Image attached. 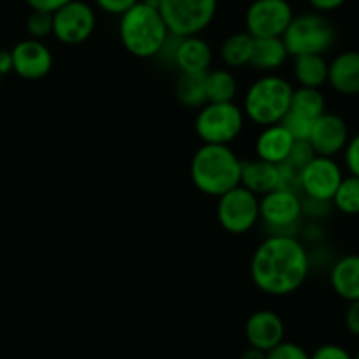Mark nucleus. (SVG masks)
Here are the masks:
<instances>
[{
	"label": "nucleus",
	"mask_w": 359,
	"mask_h": 359,
	"mask_svg": "<svg viewBox=\"0 0 359 359\" xmlns=\"http://www.w3.org/2000/svg\"><path fill=\"white\" fill-rule=\"evenodd\" d=\"M175 94L182 104L198 108L206 102V74L182 72L175 85Z\"/></svg>",
	"instance_id": "obj_24"
},
{
	"label": "nucleus",
	"mask_w": 359,
	"mask_h": 359,
	"mask_svg": "<svg viewBox=\"0 0 359 359\" xmlns=\"http://www.w3.org/2000/svg\"><path fill=\"white\" fill-rule=\"evenodd\" d=\"M313 157H316V151H313L312 144H310L309 140H294V143H292V148H291V154H289L287 161L285 162H291V164L296 165V168L303 169Z\"/></svg>",
	"instance_id": "obj_32"
},
{
	"label": "nucleus",
	"mask_w": 359,
	"mask_h": 359,
	"mask_svg": "<svg viewBox=\"0 0 359 359\" xmlns=\"http://www.w3.org/2000/svg\"><path fill=\"white\" fill-rule=\"evenodd\" d=\"M289 55H324L337 39L334 27L320 13L294 16L282 36Z\"/></svg>",
	"instance_id": "obj_5"
},
{
	"label": "nucleus",
	"mask_w": 359,
	"mask_h": 359,
	"mask_svg": "<svg viewBox=\"0 0 359 359\" xmlns=\"http://www.w3.org/2000/svg\"><path fill=\"white\" fill-rule=\"evenodd\" d=\"M13 71V53L11 51L0 50V76Z\"/></svg>",
	"instance_id": "obj_39"
},
{
	"label": "nucleus",
	"mask_w": 359,
	"mask_h": 359,
	"mask_svg": "<svg viewBox=\"0 0 359 359\" xmlns=\"http://www.w3.org/2000/svg\"><path fill=\"white\" fill-rule=\"evenodd\" d=\"M344 154L345 165H347V169L351 171V175L359 178V134H355V136H352L351 140H348Z\"/></svg>",
	"instance_id": "obj_34"
},
{
	"label": "nucleus",
	"mask_w": 359,
	"mask_h": 359,
	"mask_svg": "<svg viewBox=\"0 0 359 359\" xmlns=\"http://www.w3.org/2000/svg\"><path fill=\"white\" fill-rule=\"evenodd\" d=\"M280 123L289 130V134L294 140H309L313 127V120L306 118V116L299 115V113L292 111V109H289L287 115L282 118Z\"/></svg>",
	"instance_id": "obj_29"
},
{
	"label": "nucleus",
	"mask_w": 359,
	"mask_h": 359,
	"mask_svg": "<svg viewBox=\"0 0 359 359\" xmlns=\"http://www.w3.org/2000/svg\"><path fill=\"white\" fill-rule=\"evenodd\" d=\"M289 109L316 122L320 115L326 113V101H324V95L320 94L319 88L299 86L298 90L292 92V101Z\"/></svg>",
	"instance_id": "obj_26"
},
{
	"label": "nucleus",
	"mask_w": 359,
	"mask_h": 359,
	"mask_svg": "<svg viewBox=\"0 0 359 359\" xmlns=\"http://www.w3.org/2000/svg\"><path fill=\"white\" fill-rule=\"evenodd\" d=\"M289 51L285 48L282 37H266V39L254 41V51H252L250 65L257 71L273 72L284 65L287 60Z\"/></svg>",
	"instance_id": "obj_21"
},
{
	"label": "nucleus",
	"mask_w": 359,
	"mask_h": 359,
	"mask_svg": "<svg viewBox=\"0 0 359 359\" xmlns=\"http://www.w3.org/2000/svg\"><path fill=\"white\" fill-rule=\"evenodd\" d=\"M72 0H27V4L32 8V11H46L55 13Z\"/></svg>",
	"instance_id": "obj_37"
},
{
	"label": "nucleus",
	"mask_w": 359,
	"mask_h": 359,
	"mask_svg": "<svg viewBox=\"0 0 359 359\" xmlns=\"http://www.w3.org/2000/svg\"><path fill=\"white\" fill-rule=\"evenodd\" d=\"M345 326L348 333L359 338V299L348 303V309L345 312Z\"/></svg>",
	"instance_id": "obj_36"
},
{
	"label": "nucleus",
	"mask_w": 359,
	"mask_h": 359,
	"mask_svg": "<svg viewBox=\"0 0 359 359\" xmlns=\"http://www.w3.org/2000/svg\"><path fill=\"white\" fill-rule=\"evenodd\" d=\"M241 359H266V352L254 347H248L247 351L243 352V355H241Z\"/></svg>",
	"instance_id": "obj_40"
},
{
	"label": "nucleus",
	"mask_w": 359,
	"mask_h": 359,
	"mask_svg": "<svg viewBox=\"0 0 359 359\" xmlns=\"http://www.w3.org/2000/svg\"><path fill=\"white\" fill-rule=\"evenodd\" d=\"M217 219H219V224L227 233H247L261 219L257 196L252 194L250 191H247L241 185L231 189L229 192L219 198Z\"/></svg>",
	"instance_id": "obj_8"
},
{
	"label": "nucleus",
	"mask_w": 359,
	"mask_h": 359,
	"mask_svg": "<svg viewBox=\"0 0 359 359\" xmlns=\"http://www.w3.org/2000/svg\"><path fill=\"white\" fill-rule=\"evenodd\" d=\"M212 48L205 39L198 36L182 37L176 48L175 65L182 72L191 74H206L212 65Z\"/></svg>",
	"instance_id": "obj_16"
},
{
	"label": "nucleus",
	"mask_w": 359,
	"mask_h": 359,
	"mask_svg": "<svg viewBox=\"0 0 359 359\" xmlns=\"http://www.w3.org/2000/svg\"><path fill=\"white\" fill-rule=\"evenodd\" d=\"M310 257L302 243L291 234L266 238L250 261V277L257 289L269 296H289L305 284Z\"/></svg>",
	"instance_id": "obj_1"
},
{
	"label": "nucleus",
	"mask_w": 359,
	"mask_h": 359,
	"mask_svg": "<svg viewBox=\"0 0 359 359\" xmlns=\"http://www.w3.org/2000/svg\"><path fill=\"white\" fill-rule=\"evenodd\" d=\"M310 359H354L351 355V352L347 348H344L341 345L337 344H326L320 345L313 351V354H310Z\"/></svg>",
	"instance_id": "obj_33"
},
{
	"label": "nucleus",
	"mask_w": 359,
	"mask_h": 359,
	"mask_svg": "<svg viewBox=\"0 0 359 359\" xmlns=\"http://www.w3.org/2000/svg\"><path fill=\"white\" fill-rule=\"evenodd\" d=\"M341 180H344L341 169L333 158L316 155L302 169V192L309 199L331 203Z\"/></svg>",
	"instance_id": "obj_11"
},
{
	"label": "nucleus",
	"mask_w": 359,
	"mask_h": 359,
	"mask_svg": "<svg viewBox=\"0 0 359 359\" xmlns=\"http://www.w3.org/2000/svg\"><path fill=\"white\" fill-rule=\"evenodd\" d=\"M292 143H294V137L289 134V130L282 123H275V126L264 127V130L259 134L255 141V154L261 161L278 165L287 161Z\"/></svg>",
	"instance_id": "obj_17"
},
{
	"label": "nucleus",
	"mask_w": 359,
	"mask_h": 359,
	"mask_svg": "<svg viewBox=\"0 0 359 359\" xmlns=\"http://www.w3.org/2000/svg\"><path fill=\"white\" fill-rule=\"evenodd\" d=\"M240 185L255 196L275 191L278 189V165L261 158L241 162Z\"/></svg>",
	"instance_id": "obj_19"
},
{
	"label": "nucleus",
	"mask_w": 359,
	"mask_h": 359,
	"mask_svg": "<svg viewBox=\"0 0 359 359\" xmlns=\"http://www.w3.org/2000/svg\"><path fill=\"white\" fill-rule=\"evenodd\" d=\"M292 18L294 15L287 0H254L245 15V27L254 39L282 37Z\"/></svg>",
	"instance_id": "obj_9"
},
{
	"label": "nucleus",
	"mask_w": 359,
	"mask_h": 359,
	"mask_svg": "<svg viewBox=\"0 0 359 359\" xmlns=\"http://www.w3.org/2000/svg\"><path fill=\"white\" fill-rule=\"evenodd\" d=\"M241 161L227 144H203L191 162V178L203 194L220 198L240 185Z\"/></svg>",
	"instance_id": "obj_2"
},
{
	"label": "nucleus",
	"mask_w": 359,
	"mask_h": 359,
	"mask_svg": "<svg viewBox=\"0 0 359 359\" xmlns=\"http://www.w3.org/2000/svg\"><path fill=\"white\" fill-rule=\"evenodd\" d=\"M27 30H29L30 37L37 41L53 34V13L32 11L27 20Z\"/></svg>",
	"instance_id": "obj_28"
},
{
	"label": "nucleus",
	"mask_w": 359,
	"mask_h": 359,
	"mask_svg": "<svg viewBox=\"0 0 359 359\" xmlns=\"http://www.w3.org/2000/svg\"><path fill=\"white\" fill-rule=\"evenodd\" d=\"M238 92L236 78L226 69L206 72V102H233Z\"/></svg>",
	"instance_id": "obj_25"
},
{
	"label": "nucleus",
	"mask_w": 359,
	"mask_h": 359,
	"mask_svg": "<svg viewBox=\"0 0 359 359\" xmlns=\"http://www.w3.org/2000/svg\"><path fill=\"white\" fill-rule=\"evenodd\" d=\"M254 37L245 30L236 32L224 41L220 48V57L227 67H243L250 64L252 51H254Z\"/></svg>",
	"instance_id": "obj_23"
},
{
	"label": "nucleus",
	"mask_w": 359,
	"mask_h": 359,
	"mask_svg": "<svg viewBox=\"0 0 359 359\" xmlns=\"http://www.w3.org/2000/svg\"><path fill=\"white\" fill-rule=\"evenodd\" d=\"M278 189L289 192H302V169L292 165L291 162L278 164Z\"/></svg>",
	"instance_id": "obj_30"
},
{
	"label": "nucleus",
	"mask_w": 359,
	"mask_h": 359,
	"mask_svg": "<svg viewBox=\"0 0 359 359\" xmlns=\"http://www.w3.org/2000/svg\"><path fill=\"white\" fill-rule=\"evenodd\" d=\"M266 359H310V354L298 344L282 341L277 347L266 352Z\"/></svg>",
	"instance_id": "obj_31"
},
{
	"label": "nucleus",
	"mask_w": 359,
	"mask_h": 359,
	"mask_svg": "<svg viewBox=\"0 0 359 359\" xmlns=\"http://www.w3.org/2000/svg\"><path fill=\"white\" fill-rule=\"evenodd\" d=\"M95 30V13L86 2L72 0L53 13V36L60 43L76 46L88 39Z\"/></svg>",
	"instance_id": "obj_10"
},
{
	"label": "nucleus",
	"mask_w": 359,
	"mask_h": 359,
	"mask_svg": "<svg viewBox=\"0 0 359 359\" xmlns=\"http://www.w3.org/2000/svg\"><path fill=\"white\" fill-rule=\"evenodd\" d=\"M327 83L341 95L359 94V51H344L330 64Z\"/></svg>",
	"instance_id": "obj_18"
},
{
	"label": "nucleus",
	"mask_w": 359,
	"mask_h": 359,
	"mask_svg": "<svg viewBox=\"0 0 359 359\" xmlns=\"http://www.w3.org/2000/svg\"><path fill=\"white\" fill-rule=\"evenodd\" d=\"M285 326L278 313L271 310H259L248 317L245 324V338L248 345L259 351H271L284 341Z\"/></svg>",
	"instance_id": "obj_14"
},
{
	"label": "nucleus",
	"mask_w": 359,
	"mask_h": 359,
	"mask_svg": "<svg viewBox=\"0 0 359 359\" xmlns=\"http://www.w3.org/2000/svg\"><path fill=\"white\" fill-rule=\"evenodd\" d=\"M13 71L25 79H41L51 71L53 57L46 44L25 39L13 48Z\"/></svg>",
	"instance_id": "obj_15"
},
{
	"label": "nucleus",
	"mask_w": 359,
	"mask_h": 359,
	"mask_svg": "<svg viewBox=\"0 0 359 359\" xmlns=\"http://www.w3.org/2000/svg\"><path fill=\"white\" fill-rule=\"evenodd\" d=\"M354 359H359V351H358V354H355V355H354Z\"/></svg>",
	"instance_id": "obj_41"
},
{
	"label": "nucleus",
	"mask_w": 359,
	"mask_h": 359,
	"mask_svg": "<svg viewBox=\"0 0 359 359\" xmlns=\"http://www.w3.org/2000/svg\"><path fill=\"white\" fill-rule=\"evenodd\" d=\"M243 129V111L234 102H208L196 118V133L205 144H229Z\"/></svg>",
	"instance_id": "obj_7"
},
{
	"label": "nucleus",
	"mask_w": 359,
	"mask_h": 359,
	"mask_svg": "<svg viewBox=\"0 0 359 359\" xmlns=\"http://www.w3.org/2000/svg\"><path fill=\"white\" fill-rule=\"evenodd\" d=\"M334 208L345 215H359V178L358 176H347L341 180L340 187L334 194Z\"/></svg>",
	"instance_id": "obj_27"
},
{
	"label": "nucleus",
	"mask_w": 359,
	"mask_h": 359,
	"mask_svg": "<svg viewBox=\"0 0 359 359\" xmlns=\"http://www.w3.org/2000/svg\"><path fill=\"white\" fill-rule=\"evenodd\" d=\"M140 0H95V4L109 15L122 16L126 15L129 9H133Z\"/></svg>",
	"instance_id": "obj_35"
},
{
	"label": "nucleus",
	"mask_w": 359,
	"mask_h": 359,
	"mask_svg": "<svg viewBox=\"0 0 359 359\" xmlns=\"http://www.w3.org/2000/svg\"><path fill=\"white\" fill-rule=\"evenodd\" d=\"M309 2L310 6L319 13L334 11V9L341 8V6L345 4V0H309Z\"/></svg>",
	"instance_id": "obj_38"
},
{
	"label": "nucleus",
	"mask_w": 359,
	"mask_h": 359,
	"mask_svg": "<svg viewBox=\"0 0 359 359\" xmlns=\"http://www.w3.org/2000/svg\"><path fill=\"white\" fill-rule=\"evenodd\" d=\"M331 287L345 302L359 299V255L351 254L338 259L331 268Z\"/></svg>",
	"instance_id": "obj_20"
},
{
	"label": "nucleus",
	"mask_w": 359,
	"mask_h": 359,
	"mask_svg": "<svg viewBox=\"0 0 359 359\" xmlns=\"http://www.w3.org/2000/svg\"><path fill=\"white\" fill-rule=\"evenodd\" d=\"M158 13L172 36H198L215 18L217 0H161Z\"/></svg>",
	"instance_id": "obj_6"
},
{
	"label": "nucleus",
	"mask_w": 359,
	"mask_h": 359,
	"mask_svg": "<svg viewBox=\"0 0 359 359\" xmlns=\"http://www.w3.org/2000/svg\"><path fill=\"white\" fill-rule=\"evenodd\" d=\"M292 86L284 78L268 74L259 78L245 95V115L262 127L280 123L292 101Z\"/></svg>",
	"instance_id": "obj_4"
},
{
	"label": "nucleus",
	"mask_w": 359,
	"mask_h": 359,
	"mask_svg": "<svg viewBox=\"0 0 359 359\" xmlns=\"http://www.w3.org/2000/svg\"><path fill=\"white\" fill-rule=\"evenodd\" d=\"M169 37V30L157 8L140 0L120 18V39L123 48L137 58L157 57Z\"/></svg>",
	"instance_id": "obj_3"
},
{
	"label": "nucleus",
	"mask_w": 359,
	"mask_h": 359,
	"mask_svg": "<svg viewBox=\"0 0 359 359\" xmlns=\"http://www.w3.org/2000/svg\"><path fill=\"white\" fill-rule=\"evenodd\" d=\"M330 64L323 55H299L294 57V78L299 86L320 88L327 81Z\"/></svg>",
	"instance_id": "obj_22"
},
{
	"label": "nucleus",
	"mask_w": 359,
	"mask_h": 359,
	"mask_svg": "<svg viewBox=\"0 0 359 359\" xmlns=\"http://www.w3.org/2000/svg\"><path fill=\"white\" fill-rule=\"evenodd\" d=\"M348 140V129L344 118L333 113H324L313 122L312 133H310V144H312L316 155L320 157H331L345 150Z\"/></svg>",
	"instance_id": "obj_13"
},
{
	"label": "nucleus",
	"mask_w": 359,
	"mask_h": 359,
	"mask_svg": "<svg viewBox=\"0 0 359 359\" xmlns=\"http://www.w3.org/2000/svg\"><path fill=\"white\" fill-rule=\"evenodd\" d=\"M259 212L261 219L275 229V234H291L289 229H292L302 219L303 201L296 192L275 189L262 196L259 201Z\"/></svg>",
	"instance_id": "obj_12"
},
{
	"label": "nucleus",
	"mask_w": 359,
	"mask_h": 359,
	"mask_svg": "<svg viewBox=\"0 0 359 359\" xmlns=\"http://www.w3.org/2000/svg\"><path fill=\"white\" fill-rule=\"evenodd\" d=\"M0 78H2V76H0Z\"/></svg>",
	"instance_id": "obj_42"
}]
</instances>
